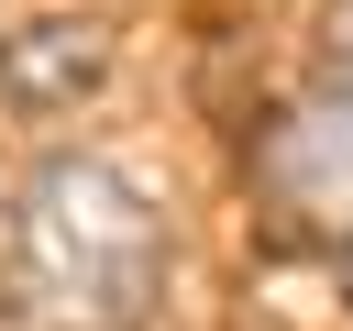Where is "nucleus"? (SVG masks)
<instances>
[{"mask_svg":"<svg viewBox=\"0 0 353 331\" xmlns=\"http://www.w3.org/2000/svg\"><path fill=\"white\" fill-rule=\"evenodd\" d=\"M165 298V210L110 154H44L11 210V309L33 331H143Z\"/></svg>","mask_w":353,"mask_h":331,"instance_id":"1","label":"nucleus"},{"mask_svg":"<svg viewBox=\"0 0 353 331\" xmlns=\"http://www.w3.org/2000/svg\"><path fill=\"white\" fill-rule=\"evenodd\" d=\"M320 66L353 77V0H331V22H320Z\"/></svg>","mask_w":353,"mask_h":331,"instance_id":"4","label":"nucleus"},{"mask_svg":"<svg viewBox=\"0 0 353 331\" xmlns=\"http://www.w3.org/2000/svg\"><path fill=\"white\" fill-rule=\"evenodd\" d=\"M99 77H110V22H88V11H44V22H11L0 33V99L22 121L77 110Z\"/></svg>","mask_w":353,"mask_h":331,"instance_id":"3","label":"nucleus"},{"mask_svg":"<svg viewBox=\"0 0 353 331\" xmlns=\"http://www.w3.org/2000/svg\"><path fill=\"white\" fill-rule=\"evenodd\" d=\"M254 199L287 243L353 254V77L320 66L265 132H254Z\"/></svg>","mask_w":353,"mask_h":331,"instance_id":"2","label":"nucleus"}]
</instances>
